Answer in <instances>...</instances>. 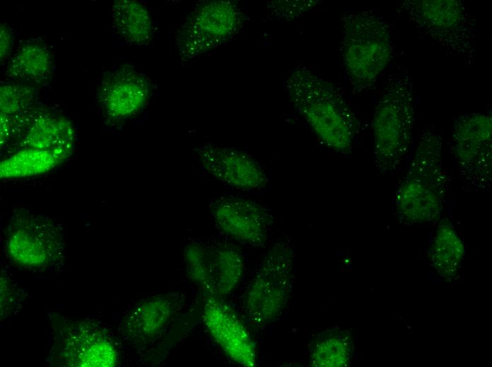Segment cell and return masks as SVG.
Returning <instances> with one entry per match:
<instances>
[{"label": "cell", "mask_w": 492, "mask_h": 367, "mask_svg": "<svg viewBox=\"0 0 492 367\" xmlns=\"http://www.w3.org/2000/svg\"><path fill=\"white\" fill-rule=\"evenodd\" d=\"M204 323L214 342L235 363L247 367L257 364V355L250 335L234 311L215 296L204 303Z\"/></svg>", "instance_id": "cell-12"}, {"label": "cell", "mask_w": 492, "mask_h": 367, "mask_svg": "<svg viewBox=\"0 0 492 367\" xmlns=\"http://www.w3.org/2000/svg\"><path fill=\"white\" fill-rule=\"evenodd\" d=\"M399 8L411 23L466 65L474 64L475 20L459 0H406Z\"/></svg>", "instance_id": "cell-5"}, {"label": "cell", "mask_w": 492, "mask_h": 367, "mask_svg": "<svg viewBox=\"0 0 492 367\" xmlns=\"http://www.w3.org/2000/svg\"><path fill=\"white\" fill-rule=\"evenodd\" d=\"M271 8L275 12V16L281 15V18H288V11L290 10L291 16L292 18L298 16L308 11L313 8L318 3L317 1H273L271 2Z\"/></svg>", "instance_id": "cell-22"}, {"label": "cell", "mask_w": 492, "mask_h": 367, "mask_svg": "<svg viewBox=\"0 0 492 367\" xmlns=\"http://www.w3.org/2000/svg\"><path fill=\"white\" fill-rule=\"evenodd\" d=\"M283 87L323 144L341 157L351 156L361 123L339 88L301 63L288 68Z\"/></svg>", "instance_id": "cell-1"}, {"label": "cell", "mask_w": 492, "mask_h": 367, "mask_svg": "<svg viewBox=\"0 0 492 367\" xmlns=\"http://www.w3.org/2000/svg\"><path fill=\"white\" fill-rule=\"evenodd\" d=\"M464 254V246L452 223L443 219L428 250L431 266L445 279H452L461 267Z\"/></svg>", "instance_id": "cell-15"}, {"label": "cell", "mask_w": 492, "mask_h": 367, "mask_svg": "<svg viewBox=\"0 0 492 367\" xmlns=\"http://www.w3.org/2000/svg\"><path fill=\"white\" fill-rule=\"evenodd\" d=\"M112 25L125 42L141 45L148 43L153 23L148 8L136 1L121 0L112 7Z\"/></svg>", "instance_id": "cell-16"}, {"label": "cell", "mask_w": 492, "mask_h": 367, "mask_svg": "<svg viewBox=\"0 0 492 367\" xmlns=\"http://www.w3.org/2000/svg\"><path fill=\"white\" fill-rule=\"evenodd\" d=\"M353 352L351 337L344 330H332L313 344L310 363L318 367H341L348 365Z\"/></svg>", "instance_id": "cell-18"}, {"label": "cell", "mask_w": 492, "mask_h": 367, "mask_svg": "<svg viewBox=\"0 0 492 367\" xmlns=\"http://www.w3.org/2000/svg\"><path fill=\"white\" fill-rule=\"evenodd\" d=\"M243 21L244 13L234 1L200 3L179 28L176 50L184 60L197 58L230 40Z\"/></svg>", "instance_id": "cell-7"}, {"label": "cell", "mask_w": 492, "mask_h": 367, "mask_svg": "<svg viewBox=\"0 0 492 367\" xmlns=\"http://www.w3.org/2000/svg\"><path fill=\"white\" fill-rule=\"evenodd\" d=\"M491 114H464L456 120L450 142L458 174L478 191L491 184Z\"/></svg>", "instance_id": "cell-9"}, {"label": "cell", "mask_w": 492, "mask_h": 367, "mask_svg": "<svg viewBox=\"0 0 492 367\" xmlns=\"http://www.w3.org/2000/svg\"><path fill=\"white\" fill-rule=\"evenodd\" d=\"M51 68L48 50L35 44L24 47L13 59L10 71L16 77L40 80L45 78Z\"/></svg>", "instance_id": "cell-20"}, {"label": "cell", "mask_w": 492, "mask_h": 367, "mask_svg": "<svg viewBox=\"0 0 492 367\" xmlns=\"http://www.w3.org/2000/svg\"><path fill=\"white\" fill-rule=\"evenodd\" d=\"M8 251L15 262L30 267L43 266L51 258L45 240L30 229H16L10 234Z\"/></svg>", "instance_id": "cell-19"}, {"label": "cell", "mask_w": 492, "mask_h": 367, "mask_svg": "<svg viewBox=\"0 0 492 367\" xmlns=\"http://www.w3.org/2000/svg\"><path fill=\"white\" fill-rule=\"evenodd\" d=\"M413 81L406 72L390 74L372 121L374 168L382 175L398 172L413 144Z\"/></svg>", "instance_id": "cell-4"}, {"label": "cell", "mask_w": 492, "mask_h": 367, "mask_svg": "<svg viewBox=\"0 0 492 367\" xmlns=\"http://www.w3.org/2000/svg\"><path fill=\"white\" fill-rule=\"evenodd\" d=\"M209 209L217 227L228 238L253 247H263L267 243L274 223L269 209L234 195L213 199Z\"/></svg>", "instance_id": "cell-10"}, {"label": "cell", "mask_w": 492, "mask_h": 367, "mask_svg": "<svg viewBox=\"0 0 492 367\" xmlns=\"http://www.w3.org/2000/svg\"><path fill=\"white\" fill-rule=\"evenodd\" d=\"M11 37L8 29L5 25L1 27V59H4L9 53Z\"/></svg>", "instance_id": "cell-23"}, {"label": "cell", "mask_w": 492, "mask_h": 367, "mask_svg": "<svg viewBox=\"0 0 492 367\" xmlns=\"http://www.w3.org/2000/svg\"><path fill=\"white\" fill-rule=\"evenodd\" d=\"M184 260L189 279L211 296L232 292L244 273L241 251L225 239L192 241L184 249Z\"/></svg>", "instance_id": "cell-8"}, {"label": "cell", "mask_w": 492, "mask_h": 367, "mask_svg": "<svg viewBox=\"0 0 492 367\" xmlns=\"http://www.w3.org/2000/svg\"><path fill=\"white\" fill-rule=\"evenodd\" d=\"M151 83L146 76L129 68L111 73L100 90L101 104L112 117L127 119L140 112L149 100Z\"/></svg>", "instance_id": "cell-13"}, {"label": "cell", "mask_w": 492, "mask_h": 367, "mask_svg": "<svg viewBox=\"0 0 492 367\" xmlns=\"http://www.w3.org/2000/svg\"><path fill=\"white\" fill-rule=\"evenodd\" d=\"M341 66L354 93L370 90L393 52L392 28L375 8L341 17Z\"/></svg>", "instance_id": "cell-3"}, {"label": "cell", "mask_w": 492, "mask_h": 367, "mask_svg": "<svg viewBox=\"0 0 492 367\" xmlns=\"http://www.w3.org/2000/svg\"><path fill=\"white\" fill-rule=\"evenodd\" d=\"M294 251L291 239H277L268 249L245 296V309L256 325H268L286 306L293 279Z\"/></svg>", "instance_id": "cell-6"}, {"label": "cell", "mask_w": 492, "mask_h": 367, "mask_svg": "<svg viewBox=\"0 0 492 367\" xmlns=\"http://www.w3.org/2000/svg\"><path fill=\"white\" fill-rule=\"evenodd\" d=\"M63 155L64 152L27 148L1 162L0 177L16 179L44 174L58 165Z\"/></svg>", "instance_id": "cell-17"}, {"label": "cell", "mask_w": 492, "mask_h": 367, "mask_svg": "<svg viewBox=\"0 0 492 367\" xmlns=\"http://www.w3.org/2000/svg\"><path fill=\"white\" fill-rule=\"evenodd\" d=\"M64 121L42 119L36 122L26 138L28 148L64 152L62 147L71 136Z\"/></svg>", "instance_id": "cell-21"}, {"label": "cell", "mask_w": 492, "mask_h": 367, "mask_svg": "<svg viewBox=\"0 0 492 367\" xmlns=\"http://www.w3.org/2000/svg\"><path fill=\"white\" fill-rule=\"evenodd\" d=\"M443 136L433 128L423 131L396 193L398 219L407 224L437 221L450 188L443 167Z\"/></svg>", "instance_id": "cell-2"}, {"label": "cell", "mask_w": 492, "mask_h": 367, "mask_svg": "<svg viewBox=\"0 0 492 367\" xmlns=\"http://www.w3.org/2000/svg\"><path fill=\"white\" fill-rule=\"evenodd\" d=\"M203 168L223 184L243 191L264 188L269 179L263 165L249 153L205 145L194 150Z\"/></svg>", "instance_id": "cell-11"}, {"label": "cell", "mask_w": 492, "mask_h": 367, "mask_svg": "<svg viewBox=\"0 0 492 367\" xmlns=\"http://www.w3.org/2000/svg\"><path fill=\"white\" fill-rule=\"evenodd\" d=\"M180 306L175 294L154 296L136 306L127 318L128 331L135 339H150L170 323Z\"/></svg>", "instance_id": "cell-14"}]
</instances>
